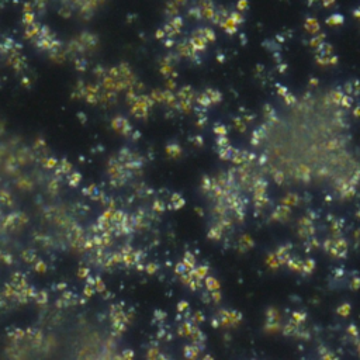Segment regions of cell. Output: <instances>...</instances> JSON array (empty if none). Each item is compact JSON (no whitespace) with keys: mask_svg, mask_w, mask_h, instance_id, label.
I'll list each match as a JSON object with an SVG mask.
<instances>
[{"mask_svg":"<svg viewBox=\"0 0 360 360\" xmlns=\"http://www.w3.org/2000/svg\"><path fill=\"white\" fill-rule=\"evenodd\" d=\"M54 11L66 17H92L103 7L106 0H41Z\"/></svg>","mask_w":360,"mask_h":360,"instance_id":"cell-1","label":"cell"},{"mask_svg":"<svg viewBox=\"0 0 360 360\" xmlns=\"http://www.w3.org/2000/svg\"><path fill=\"white\" fill-rule=\"evenodd\" d=\"M207 287H210V290H214V288H217V287H218L217 280H215V279L208 277V279H207Z\"/></svg>","mask_w":360,"mask_h":360,"instance_id":"cell-2","label":"cell"},{"mask_svg":"<svg viewBox=\"0 0 360 360\" xmlns=\"http://www.w3.org/2000/svg\"><path fill=\"white\" fill-rule=\"evenodd\" d=\"M215 132H217L220 137H224V135L226 134V130L222 127V125H217V127H215Z\"/></svg>","mask_w":360,"mask_h":360,"instance_id":"cell-3","label":"cell"}]
</instances>
